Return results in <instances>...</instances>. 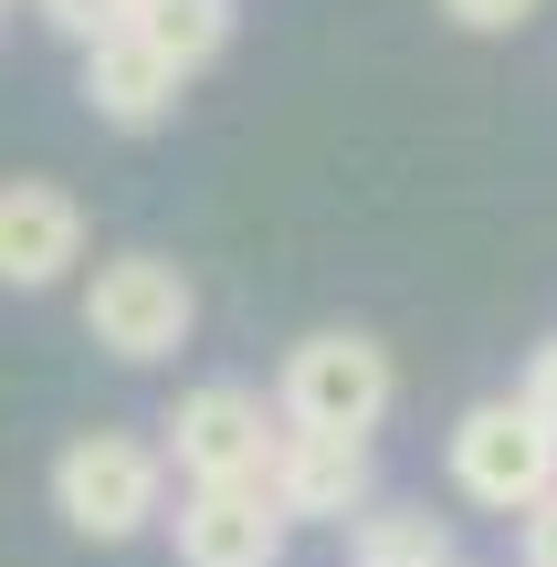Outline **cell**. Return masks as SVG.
<instances>
[{"label": "cell", "instance_id": "1", "mask_svg": "<svg viewBox=\"0 0 557 567\" xmlns=\"http://www.w3.org/2000/svg\"><path fill=\"white\" fill-rule=\"evenodd\" d=\"M53 515L95 547H126L137 526L168 515V442H137V431H74L53 452Z\"/></svg>", "mask_w": 557, "mask_h": 567}, {"label": "cell", "instance_id": "2", "mask_svg": "<svg viewBox=\"0 0 557 567\" xmlns=\"http://www.w3.org/2000/svg\"><path fill=\"white\" fill-rule=\"evenodd\" d=\"M274 400H285L295 431H379L390 400H400V368H390V347L369 326H316V337L285 347Z\"/></svg>", "mask_w": 557, "mask_h": 567}, {"label": "cell", "instance_id": "3", "mask_svg": "<svg viewBox=\"0 0 557 567\" xmlns=\"http://www.w3.org/2000/svg\"><path fill=\"white\" fill-rule=\"evenodd\" d=\"M442 463H453L463 505H484V515L516 526V515L557 484V431H547V410L526 400V389H516V400H474L453 421V442H442Z\"/></svg>", "mask_w": 557, "mask_h": 567}, {"label": "cell", "instance_id": "4", "mask_svg": "<svg viewBox=\"0 0 557 567\" xmlns=\"http://www.w3.org/2000/svg\"><path fill=\"white\" fill-rule=\"evenodd\" d=\"M189 326H200V284L168 264V252H116V264H95V284H84V337L116 368L179 358Z\"/></svg>", "mask_w": 557, "mask_h": 567}, {"label": "cell", "instance_id": "5", "mask_svg": "<svg viewBox=\"0 0 557 567\" xmlns=\"http://www.w3.org/2000/svg\"><path fill=\"white\" fill-rule=\"evenodd\" d=\"M285 431H295L285 400H264L243 379H200L168 410V463H179V484H264Z\"/></svg>", "mask_w": 557, "mask_h": 567}, {"label": "cell", "instance_id": "6", "mask_svg": "<svg viewBox=\"0 0 557 567\" xmlns=\"http://www.w3.org/2000/svg\"><path fill=\"white\" fill-rule=\"evenodd\" d=\"M168 536H179V567H285L295 515L274 505V484H189Z\"/></svg>", "mask_w": 557, "mask_h": 567}, {"label": "cell", "instance_id": "7", "mask_svg": "<svg viewBox=\"0 0 557 567\" xmlns=\"http://www.w3.org/2000/svg\"><path fill=\"white\" fill-rule=\"evenodd\" d=\"M274 505L295 526H348V515L379 505V463H369V431H285L274 452Z\"/></svg>", "mask_w": 557, "mask_h": 567}, {"label": "cell", "instance_id": "8", "mask_svg": "<svg viewBox=\"0 0 557 567\" xmlns=\"http://www.w3.org/2000/svg\"><path fill=\"white\" fill-rule=\"evenodd\" d=\"M74 264H84V200L53 179H0V284L53 295Z\"/></svg>", "mask_w": 557, "mask_h": 567}, {"label": "cell", "instance_id": "9", "mask_svg": "<svg viewBox=\"0 0 557 567\" xmlns=\"http://www.w3.org/2000/svg\"><path fill=\"white\" fill-rule=\"evenodd\" d=\"M179 63L158 53V42L137 32V21H126V32H105V42H84V116L95 126H126V137H147V126H168L179 116Z\"/></svg>", "mask_w": 557, "mask_h": 567}, {"label": "cell", "instance_id": "10", "mask_svg": "<svg viewBox=\"0 0 557 567\" xmlns=\"http://www.w3.org/2000/svg\"><path fill=\"white\" fill-rule=\"evenodd\" d=\"M453 515L432 505H369L348 515V567H453Z\"/></svg>", "mask_w": 557, "mask_h": 567}, {"label": "cell", "instance_id": "11", "mask_svg": "<svg viewBox=\"0 0 557 567\" xmlns=\"http://www.w3.org/2000/svg\"><path fill=\"white\" fill-rule=\"evenodd\" d=\"M137 32L158 42L179 74H200V63H221V42H231V0H147Z\"/></svg>", "mask_w": 557, "mask_h": 567}, {"label": "cell", "instance_id": "12", "mask_svg": "<svg viewBox=\"0 0 557 567\" xmlns=\"http://www.w3.org/2000/svg\"><path fill=\"white\" fill-rule=\"evenodd\" d=\"M137 11H147V0H42V21H53L74 53H84V42H105V32H126Z\"/></svg>", "mask_w": 557, "mask_h": 567}, {"label": "cell", "instance_id": "13", "mask_svg": "<svg viewBox=\"0 0 557 567\" xmlns=\"http://www.w3.org/2000/svg\"><path fill=\"white\" fill-rule=\"evenodd\" d=\"M547 0H442V21H463V32H526Z\"/></svg>", "mask_w": 557, "mask_h": 567}, {"label": "cell", "instance_id": "14", "mask_svg": "<svg viewBox=\"0 0 557 567\" xmlns=\"http://www.w3.org/2000/svg\"><path fill=\"white\" fill-rule=\"evenodd\" d=\"M516 557H526V567H557V484L516 515Z\"/></svg>", "mask_w": 557, "mask_h": 567}, {"label": "cell", "instance_id": "15", "mask_svg": "<svg viewBox=\"0 0 557 567\" xmlns=\"http://www.w3.org/2000/svg\"><path fill=\"white\" fill-rule=\"evenodd\" d=\"M526 400H537V410H547V431H557V337L526 358Z\"/></svg>", "mask_w": 557, "mask_h": 567}, {"label": "cell", "instance_id": "16", "mask_svg": "<svg viewBox=\"0 0 557 567\" xmlns=\"http://www.w3.org/2000/svg\"><path fill=\"white\" fill-rule=\"evenodd\" d=\"M453 567H463V557H453Z\"/></svg>", "mask_w": 557, "mask_h": 567}]
</instances>
